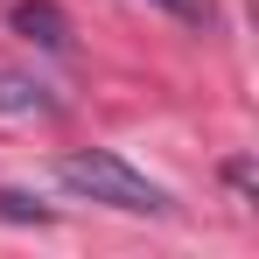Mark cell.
Here are the masks:
<instances>
[{
	"instance_id": "1",
	"label": "cell",
	"mask_w": 259,
	"mask_h": 259,
	"mask_svg": "<svg viewBox=\"0 0 259 259\" xmlns=\"http://www.w3.org/2000/svg\"><path fill=\"white\" fill-rule=\"evenodd\" d=\"M56 182L63 189H77L84 203H105V210H126V217H168V189L161 182H147V175L133 168L126 154H112V147H91V154H63L56 161Z\"/></svg>"
},
{
	"instance_id": "2",
	"label": "cell",
	"mask_w": 259,
	"mask_h": 259,
	"mask_svg": "<svg viewBox=\"0 0 259 259\" xmlns=\"http://www.w3.org/2000/svg\"><path fill=\"white\" fill-rule=\"evenodd\" d=\"M7 21H14V35L56 49V56H70V14H63L56 0H14V7H7Z\"/></svg>"
},
{
	"instance_id": "3",
	"label": "cell",
	"mask_w": 259,
	"mask_h": 259,
	"mask_svg": "<svg viewBox=\"0 0 259 259\" xmlns=\"http://www.w3.org/2000/svg\"><path fill=\"white\" fill-rule=\"evenodd\" d=\"M0 112L7 119H35V112H56V98H49V84L21 77V70H0Z\"/></svg>"
},
{
	"instance_id": "4",
	"label": "cell",
	"mask_w": 259,
	"mask_h": 259,
	"mask_svg": "<svg viewBox=\"0 0 259 259\" xmlns=\"http://www.w3.org/2000/svg\"><path fill=\"white\" fill-rule=\"evenodd\" d=\"M154 7H168L175 21H189V28H210L217 21V0H154Z\"/></svg>"
},
{
	"instance_id": "5",
	"label": "cell",
	"mask_w": 259,
	"mask_h": 259,
	"mask_svg": "<svg viewBox=\"0 0 259 259\" xmlns=\"http://www.w3.org/2000/svg\"><path fill=\"white\" fill-rule=\"evenodd\" d=\"M0 217H14V224H49V210H42V203L14 196V189H0Z\"/></svg>"
}]
</instances>
